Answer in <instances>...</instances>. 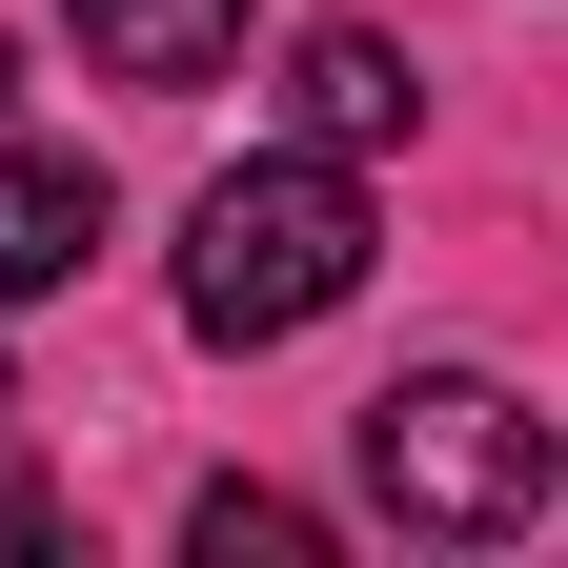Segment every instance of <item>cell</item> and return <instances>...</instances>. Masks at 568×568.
<instances>
[{"instance_id":"1","label":"cell","mask_w":568,"mask_h":568,"mask_svg":"<svg viewBox=\"0 0 568 568\" xmlns=\"http://www.w3.org/2000/svg\"><path fill=\"white\" fill-rule=\"evenodd\" d=\"M345 284H366V183H345L325 142L203 183V224H183V325L203 345H305Z\"/></svg>"},{"instance_id":"2","label":"cell","mask_w":568,"mask_h":568,"mask_svg":"<svg viewBox=\"0 0 568 568\" xmlns=\"http://www.w3.org/2000/svg\"><path fill=\"white\" fill-rule=\"evenodd\" d=\"M366 508L426 528V548H508V528H548V406L487 386V366L386 386V406H366Z\"/></svg>"},{"instance_id":"3","label":"cell","mask_w":568,"mask_h":568,"mask_svg":"<svg viewBox=\"0 0 568 568\" xmlns=\"http://www.w3.org/2000/svg\"><path fill=\"white\" fill-rule=\"evenodd\" d=\"M406 102H426V82H406V41H386V21H305V41H284V122H305L325 163L406 142Z\"/></svg>"},{"instance_id":"4","label":"cell","mask_w":568,"mask_h":568,"mask_svg":"<svg viewBox=\"0 0 568 568\" xmlns=\"http://www.w3.org/2000/svg\"><path fill=\"white\" fill-rule=\"evenodd\" d=\"M61 21H82V61L142 82V102H183V82H224V61H244V0H61Z\"/></svg>"},{"instance_id":"5","label":"cell","mask_w":568,"mask_h":568,"mask_svg":"<svg viewBox=\"0 0 568 568\" xmlns=\"http://www.w3.org/2000/svg\"><path fill=\"white\" fill-rule=\"evenodd\" d=\"M102 244V163H41V142H0V305H61Z\"/></svg>"},{"instance_id":"6","label":"cell","mask_w":568,"mask_h":568,"mask_svg":"<svg viewBox=\"0 0 568 568\" xmlns=\"http://www.w3.org/2000/svg\"><path fill=\"white\" fill-rule=\"evenodd\" d=\"M183 548H203V568H325V528L284 508V487H203V508H183Z\"/></svg>"}]
</instances>
